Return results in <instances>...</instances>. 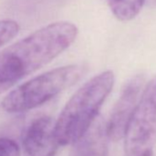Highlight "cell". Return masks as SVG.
Masks as SVG:
<instances>
[{"label":"cell","mask_w":156,"mask_h":156,"mask_svg":"<svg viewBox=\"0 0 156 156\" xmlns=\"http://www.w3.org/2000/svg\"><path fill=\"white\" fill-rule=\"evenodd\" d=\"M85 70L78 64L58 67L41 73L9 92L1 106L8 113H23L50 101L82 77Z\"/></svg>","instance_id":"3957f363"},{"label":"cell","mask_w":156,"mask_h":156,"mask_svg":"<svg viewBox=\"0 0 156 156\" xmlns=\"http://www.w3.org/2000/svg\"><path fill=\"white\" fill-rule=\"evenodd\" d=\"M58 145L55 122L48 116L33 119L24 132V156H55Z\"/></svg>","instance_id":"8992f818"},{"label":"cell","mask_w":156,"mask_h":156,"mask_svg":"<svg viewBox=\"0 0 156 156\" xmlns=\"http://www.w3.org/2000/svg\"><path fill=\"white\" fill-rule=\"evenodd\" d=\"M19 24L11 20H0V48L10 41L19 32Z\"/></svg>","instance_id":"9c48e42d"},{"label":"cell","mask_w":156,"mask_h":156,"mask_svg":"<svg viewBox=\"0 0 156 156\" xmlns=\"http://www.w3.org/2000/svg\"><path fill=\"white\" fill-rule=\"evenodd\" d=\"M114 83V73L105 71L93 76L72 96L55 121L59 145L75 144L88 131Z\"/></svg>","instance_id":"7a4b0ae2"},{"label":"cell","mask_w":156,"mask_h":156,"mask_svg":"<svg viewBox=\"0 0 156 156\" xmlns=\"http://www.w3.org/2000/svg\"><path fill=\"white\" fill-rule=\"evenodd\" d=\"M113 15L120 21L135 19L140 12L145 0H106Z\"/></svg>","instance_id":"ba28073f"},{"label":"cell","mask_w":156,"mask_h":156,"mask_svg":"<svg viewBox=\"0 0 156 156\" xmlns=\"http://www.w3.org/2000/svg\"><path fill=\"white\" fill-rule=\"evenodd\" d=\"M144 75L136 74L122 87L107 122V132L110 140L118 141L124 139L129 123L144 89Z\"/></svg>","instance_id":"5b68a950"},{"label":"cell","mask_w":156,"mask_h":156,"mask_svg":"<svg viewBox=\"0 0 156 156\" xmlns=\"http://www.w3.org/2000/svg\"><path fill=\"white\" fill-rule=\"evenodd\" d=\"M77 34L75 25L58 21L0 51V94L51 62L71 46Z\"/></svg>","instance_id":"6da1fadb"},{"label":"cell","mask_w":156,"mask_h":156,"mask_svg":"<svg viewBox=\"0 0 156 156\" xmlns=\"http://www.w3.org/2000/svg\"><path fill=\"white\" fill-rule=\"evenodd\" d=\"M140 156H152V152H151V151H146L145 153L141 154Z\"/></svg>","instance_id":"8fae6325"},{"label":"cell","mask_w":156,"mask_h":156,"mask_svg":"<svg viewBox=\"0 0 156 156\" xmlns=\"http://www.w3.org/2000/svg\"><path fill=\"white\" fill-rule=\"evenodd\" d=\"M107 123L96 120L88 131L75 144L73 156H106L107 155Z\"/></svg>","instance_id":"52a82bcc"},{"label":"cell","mask_w":156,"mask_h":156,"mask_svg":"<svg viewBox=\"0 0 156 156\" xmlns=\"http://www.w3.org/2000/svg\"><path fill=\"white\" fill-rule=\"evenodd\" d=\"M124 140L127 156H140L156 142V75L142 91Z\"/></svg>","instance_id":"277c9868"},{"label":"cell","mask_w":156,"mask_h":156,"mask_svg":"<svg viewBox=\"0 0 156 156\" xmlns=\"http://www.w3.org/2000/svg\"><path fill=\"white\" fill-rule=\"evenodd\" d=\"M0 156H20L18 143L11 139L0 138Z\"/></svg>","instance_id":"30bf717a"}]
</instances>
